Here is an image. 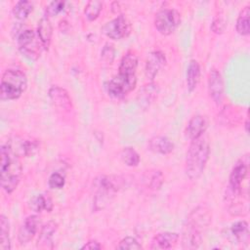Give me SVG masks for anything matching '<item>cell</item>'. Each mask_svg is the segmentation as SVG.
Masks as SVG:
<instances>
[{
  "mask_svg": "<svg viewBox=\"0 0 250 250\" xmlns=\"http://www.w3.org/2000/svg\"><path fill=\"white\" fill-rule=\"evenodd\" d=\"M137 55L133 52L126 53L120 61L118 74L110 79L106 84V91L109 96L121 99L135 89L137 84Z\"/></svg>",
  "mask_w": 250,
  "mask_h": 250,
  "instance_id": "1",
  "label": "cell"
},
{
  "mask_svg": "<svg viewBox=\"0 0 250 250\" xmlns=\"http://www.w3.org/2000/svg\"><path fill=\"white\" fill-rule=\"evenodd\" d=\"M211 222L210 211L203 206L192 210L187 218L182 244L185 249H195L201 244L203 233Z\"/></svg>",
  "mask_w": 250,
  "mask_h": 250,
  "instance_id": "2",
  "label": "cell"
},
{
  "mask_svg": "<svg viewBox=\"0 0 250 250\" xmlns=\"http://www.w3.org/2000/svg\"><path fill=\"white\" fill-rule=\"evenodd\" d=\"M1 187L7 192H13L21 180V164L10 144L2 145L0 148Z\"/></svg>",
  "mask_w": 250,
  "mask_h": 250,
  "instance_id": "3",
  "label": "cell"
},
{
  "mask_svg": "<svg viewBox=\"0 0 250 250\" xmlns=\"http://www.w3.org/2000/svg\"><path fill=\"white\" fill-rule=\"evenodd\" d=\"M210 155L209 142L202 136L192 140L186 157V174L190 180H197L203 173Z\"/></svg>",
  "mask_w": 250,
  "mask_h": 250,
  "instance_id": "4",
  "label": "cell"
},
{
  "mask_svg": "<svg viewBox=\"0 0 250 250\" xmlns=\"http://www.w3.org/2000/svg\"><path fill=\"white\" fill-rule=\"evenodd\" d=\"M27 87L25 74L19 69H7L2 75L0 83L1 100L19 99Z\"/></svg>",
  "mask_w": 250,
  "mask_h": 250,
  "instance_id": "5",
  "label": "cell"
},
{
  "mask_svg": "<svg viewBox=\"0 0 250 250\" xmlns=\"http://www.w3.org/2000/svg\"><path fill=\"white\" fill-rule=\"evenodd\" d=\"M118 184L115 180L108 176H102L96 180L97 191L94 196V208L99 211L104 209L114 197V194L118 190Z\"/></svg>",
  "mask_w": 250,
  "mask_h": 250,
  "instance_id": "6",
  "label": "cell"
},
{
  "mask_svg": "<svg viewBox=\"0 0 250 250\" xmlns=\"http://www.w3.org/2000/svg\"><path fill=\"white\" fill-rule=\"evenodd\" d=\"M18 46L21 53L29 60L35 61L39 58L41 47L43 48L38 36L32 29H24L18 36Z\"/></svg>",
  "mask_w": 250,
  "mask_h": 250,
  "instance_id": "7",
  "label": "cell"
},
{
  "mask_svg": "<svg viewBox=\"0 0 250 250\" xmlns=\"http://www.w3.org/2000/svg\"><path fill=\"white\" fill-rule=\"evenodd\" d=\"M181 23V15L175 9H161L154 18V25L162 35L173 33Z\"/></svg>",
  "mask_w": 250,
  "mask_h": 250,
  "instance_id": "8",
  "label": "cell"
},
{
  "mask_svg": "<svg viewBox=\"0 0 250 250\" xmlns=\"http://www.w3.org/2000/svg\"><path fill=\"white\" fill-rule=\"evenodd\" d=\"M102 31L110 39L120 40L127 37L131 32V23L124 15H119L107 21L102 27Z\"/></svg>",
  "mask_w": 250,
  "mask_h": 250,
  "instance_id": "9",
  "label": "cell"
},
{
  "mask_svg": "<svg viewBox=\"0 0 250 250\" xmlns=\"http://www.w3.org/2000/svg\"><path fill=\"white\" fill-rule=\"evenodd\" d=\"M248 161L240 158L232 167L229 178V189L232 194H238L241 188V184L246 178L248 172Z\"/></svg>",
  "mask_w": 250,
  "mask_h": 250,
  "instance_id": "10",
  "label": "cell"
},
{
  "mask_svg": "<svg viewBox=\"0 0 250 250\" xmlns=\"http://www.w3.org/2000/svg\"><path fill=\"white\" fill-rule=\"evenodd\" d=\"M208 91L216 104H221L224 98V80L219 70L212 68L208 76Z\"/></svg>",
  "mask_w": 250,
  "mask_h": 250,
  "instance_id": "11",
  "label": "cell"
},
{
  "mask_svg": "<svg viewBox=\"0 0 250 250\" xmlns=\"http://www.w3.org/2000/svg\"><path fill=\"white\" fill-rule=\"evenodd\" d=\"M39 224L40 220L37 215H29L24 219L21 226L20 227L18 233V239L20 244H26L33 238L38 230Z\"/></svg>",
  "mask_w": 250,
  "mask_h": 250,
  "instance_id": "12",
  "label": "cell"
},
{
  "mask_svg": "<svg viewBox=\"0 0 250 250\" xmlns=\"http://www.w3.org/2000/svg\"><path fill=\"white\" fill-rule=\"evenodd\" d=\"M166 58L160 51H153L149 53L146 60V76L150 81L155 78L159 70L165 65Z\"/></svg>",
  "mask_w": 250,
  "mask_h": 250,
  "instance_id": "13",
  "label": "cell"
},
{
  "mask_svg": "<svg viewBox=\"0 0 250 250\" xmlns=\"http://www.w3.org/2000/svg\"><path fill=\"white\" fill-rule=\"evenodd\" d=\"M48 95L53 104L57 108L64 111H69L71 109L72 107L71 99L65 89L57 85H53L49 89Z\"/></svg>",
  "mask_w": 250,
  "mask_h": 250,
  "instance_id": "14",
  "label": "cell"
},
{
  "mask_svg": "<svg viewBox=\"0 0 250 250\" xmlns=\"http://www.w3.org/2000/svg\"><path fill=\"white\" fill-rule=\"evenodd\" d=\"M207 118L203 115L196 114L189 119L186 128V135L190 141L195 140L204 134V132L207 129Z\"/></svg>",
  "mask_w": 250,
  "mask_h": 250,
  "instance_id": "15",
  "label": "cell"
},
{
  "mask_svg": "<svg viewBox=\"0 0 250 250\" xmlns=\"http://www.w3.org/2000/svg\"><path fill=\"white\" fill-rule=\"evenodd\" d=\"M179 240V234L177 232L164 231L157 233L151 240L150 249H170L174 247Z\"/></svg>",
  "mask_w": 250,
  "mask_h": 250,
  "instance_id": "16",
  "label": "cell"
},
{
  "mask_svg": "<svg viewBox=\"0 0 250 250\" xmlns=\"http://www.w3.org/2000/svg\"><path fill=\"white\" fill-rule=\"evenodd\" d=\"M53 35V26L47 16L40 19L37 26V36L43 46V49L48 50Z\"/></svg>",
  "mask_w": 250,
  "mask_h": 250,
  "instance_id": "17",
  "label": "cell"
},
{
  "mask_svg": "<svg viewBox=\"0 0 250 250\" xmlns=\"http://www.w3.org/2000/svg\"><path fill=\"white\" fill-rule=\"evenodd\" d=\"M58 229L57 223L50 221L45 224L40 231L37 246L40 248H53V237Z\"/></svg>",
  "mask_w": 250,
  "mask_h": 250,
  "instance_id": "18",
  "label": "cell"
},
{
  "mask_svg": "<svg viewBox=\"0 0 250 250\" xmlns=\"http://www.w3.org/2000/svg\"><path fill=\"white\" fill-rule=\"evenodd\" d=\"M149 150L159 154H169L174 150V144L167 137L156 136L148 141Z\"/></svg>",
  "mask_w": 250,
  "mask_h": 250,
  "instance_id": "19",
  "label": "cell"
},
{
  "mask_svg": "<svg viewBox=\"0 0 250 250\" xmlns=\"http://www.w3.org/2000/svg\"><path fill=\"white\" fill-rule=\"evenodd\" d=\"M200 79V65L197 61L190 60L187 67V86L189 93L195 90Z\"/></svg>",
  "mask_w": 250,
  "mask_h": 250,
  "instance_id": "20",
  "label": "cell"
},
{
  "mask_svg": "<svg viewBox=\"0 0 250 250\" xmlns=\"http://www.w3.org/2000/svg\"><path fill=\"white\" fill-rule=\"evenodd\" d=\"M157 85L154 83H149L147 85H145L139 92L138 95V102L141 106H144L145 108L149 106V104L152 103V101L157 96Z\"/></svg>",
  "mask_w": 250,
  "mask_h": 250,
  "instance_id": "21",
  "label": "cell"
},
{
  "mask_svg": "<svg viewBox=\"0 0 250 250\" xmlns=\"http://www.w3.org/2000/svg\"><path fill=\"white\" fill-rule=\"evenodd\" d=\"M28 206L34 212H41L42 210H46L47 212H51L53 209V201L50 196L46 194H38L33 196L29 202Z\"/></svg>",
  "mask_w": 250,
  "mask_h": 250,
  "instance_id": "22",
  "label": "cell"
},
{
  "mask_svg": "<svg viewBox=\"0 0 250 250\" xmlns=\"http://www.w3.org/2000/svg\"><path fill=\"white\" fill-rule=\"evenodd\" d=\"M0 249L10 250L11 240H10V225L8 218L4 215L0 216Z\"/></svg>",
  "mask_w": 250,
  "mask_h": 250,
  "instance_id": "23",
  "label": "cell"
},
{
  "mask_svg": "<svg viewBox=\"0 0 250 250\" xmlns=\"http://www.w3.org/2000/svg\"><path fill=\"white\" fill-rule=\"evenodd\" d=\"M249 17H250V7L246 6L244 7L237 18L236 21V31L240 35H248L250 32V24H249Z\"/></svg>",
  "mask_w": 250,
  "mask_h": 250,
  "instance_id": "24",
  "label": "cell"
},
{
  "mask_svg": "<svg viewBox=\"0 0 250 250\" xmlns=\"http://www.w3.org/2000/svg\"><path fill=\"white\" fill-rule=\"evenodd\" d=\"M230 231L239 242H247L249 239L248 224L245 221H238L232 224Z\"/></svg>",
  "mask_w": 250,
  "mask_h": 250,
  "instance_id": "25",
  "label": "cell"
},
{
  "mask_svg": "<svg viewBox=\"0 0 250 250\" xmlns=\"http://www.w3.org/2000/svg\"><path fill=\"white\" fill-rule=\"evenodd\" d=\"M33 10V4L27 0H21L13 8V15L18 20H25Z\"/></svg>",
  "mask_w": 250,
  "mask_h": 250,
  "instance_id": "26",
  "label": "cell"
},
{
  "mask_svg": "<svg viewBox=\"0 0 250 250\" xmlns=\"http://www.w3.org/2000/svg\"><path fill=\"white\" fill-rule=\"evenodd\" d=\"M122 161L130 167H136L140 163L139 153L131 146H126L121 150L120 153Z\"/></svg>",
  "mask_w": 250,
  "mask_h": 250,
  "instance_id": "27",
  "label": "cell"
},
{
  "mask_svg": "<svg viewBox=\"0 0 250 250\" xmlns=\"http://www.w3.org/2000/svg\"><path fill=\"white\" fill-rule=\"evenodd\" d=\"M103 9V2L99 0H91L87 3L84 9V15L88 21H95Z\"/></svg>",
  "mask_w": 250,
  "mask_h": 250,
  "instance_id": "28",
  "label": "cell"
},
{
  "mask_svg": "<svg viewBox=\"0 0 250 250\" xmlns=\"http://www.w3.org/2000/svg\"><path fill=\"white\" fill-rule=\"evenodd\" d=\"M64 184H65L64 177L59 172H55L49 177L48 186L52 189H61L64 187Z\"/></svg>",
  "mask_w": 250,
  "mask_h": 250,
  "instance_id": "29",
  "label": "cell"
},
{
  "mask_svg": "<svg viewBox=\"0 0 250 250\" xmlns=\"http://www.w3.org/2000/svg\"><path fill=\"white\" fill-rule=\"evenodd\" d=\"M117 249H128V250H138V249H141L142 248V245L138 242V240L135 238V237H132V236H127L125 238H123L118 246L116 247Z\"/></svg>",
  "mask_w": 250,
  "mask_h": 250,
  "instance_id": "30",
  "label": "cell"
},
{
  "mask_svg": "<svg viewBox=\"0 0 250 250\" xmlns=\"http://www.w3.org/2000/svg\"><path fill=\"white\" fill-rule=\"evenodd\" d=\"M64 4L63 1H52L46 9L47 17H54L61 13L64 9Z\"/></svg>",
  "mask_w": 250,
  "mask_h": 250,
  "instance_id": "31",
  "label": "cell"
},
{
  "mask_svg": "<svg viewBox=\"0 0 250 250\" xmlns=\"http://www.w3.org/2000/svg\"><path fill=\"white\" fill-rule=\"evenodd\" d=\"M102 60L105 63H111L113 58H114V50L112 48V45L109 43H106L102 51Z\"/></svg>",
  "mask_w": 250,
  "mask_h": 250,
  "instance_id": "32",
  "label": "cell"
},
{
  "mask_svg": "<svg viewBox=\"0 0 250 250\" xmlns=\"http://www.w3.org/2000/svg\"><path fill=\"white\" fill-rule=\"evenodd\" d=\"M163 181H164V178H163V175L160 171H155L153 173V175L151 176L150 178V182H149V188L151 189H158L160 188V187L162 186L163 184Z\"/></svg>",
  "mask_w": 250,
  "mask_h": 250,
  "instance_id": "33",
  "label": "cell"
},
{
  "mask_svg": "<svg viewBox=\"0 0 250 250\" xmlns=\"http://www.w3.org/2000/svg\"><path fill=\"white\" fill-rule=\"evenodd\" d=\"M226 24L227 23H226V20H225L224 16L216 17L212 23V29L216 33H222L226 28Z\"/></svg>",
  "mask_w": 250,
  "mask_h": 250,
  "instance_id": "34",
  "label": "cell"
},
{
  "mask_svg": "<svg viewBox=\"0 0 250 250\" xmlns=\"http://www.w3.org/2000/svg\"><path fill=\"white\" fill-rule=\"evenodd\" d=\"M81 249H102V245L95 240H91L83 245Z\"/></svg>",
  "mask_w": 250,
  "mask_h": 250,
  "instance_id": "35",
  "label": "cell"
},
{
  "mask_svg": "<svg viewBox=\"0 0 250 250\" xmlns=\"http://www.w3.org/2000/svg\"><path fill=\"white\" fill-rule=\"evenodd\" d=\"M248 127H249V120L246 119V122H245V131H246V133H248Z\"/></svg>",
  "mask_w": 250,
  "mask_h": 250,
  "instance_id": "36",
  "label": "cell"
}]
</instances>
